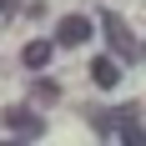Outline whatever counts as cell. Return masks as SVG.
Segmentation results:
<instances>
[{
	"label": "cell",
	"instance_id": "cell-1",
	"mask_svg": "<svg viewBox=\"0 0 146 146\" xmlns=\"http://www.w3.org/2000/svg\"><path fill=\"white\" fill-rule=\"evenodd\" d=\"M101 30H106V40H111V56H116V60H136V56H141V40L131 35V25H126L116 10L101 15Z\"/></svg>",
	"mask_w": 146,
	"mask_h": 146
},
{
	"label": "cell",
	"instance_id": "cell-2",
	"mask_svg": "<svg viewBox=\"0 0 146 146\" xmlns=\"http://www.w3.org/2000/svg\"><path fill=\"white\" fill-rule=\"evenodd\" d=\"M0 126H5V136H15V141H35V136L45 131V121H40L35 106H5Z\"/></svg>",
	"mask_w": 146,
	"mask_h": 146
},
{
	"label": "cell",
	"instance_id": "cell-3",
	"mask_svg": "<svg viewBox=\"0 0 146 146\" xmlns=\"http://www.w3.org/2000/svg\"><path fill=\"white\" fill-rule=\"evenodd\" d=\"M56 40L60 45H86L91 40V20H86V15H66V20L56 25Z\"/></svg>",
	"mask_w": 146,
	"mask_h": 146
},
{
	"label": "cell",
	"instance_id": "cell-4",
	"mask_svg": "<svg viewBox=\"0 0 146 146\" xmlns=\"http://www.w3.org/2000/svg\"><path fill=\"white\" fill-rule=\"evenodd\" d=\"M91 81H96V86H116V81H121L116 56H96V60H91Z\"/></svg>",
	"mask_w": 146,
	"mask_h": 146
},
{
	"label": "cell",
	"instance_id": "cell-5",
	"mask_svg": "<svg viewBox=\"0 0 146 146\" xmlns=\"http://www.w3.org/2000/svg\"><path fill=\"white\" fill-rule=\"evenodd\" d=\"M56 101H60L56 81H35V86H30V106H35V111H40V106H56Z\"/></svg>",
	"mask_w": 146,
	"mask_h": 146
},
{
	"label": "cell",
	"instance_id": "cell-6",
	"mask_svg": "<svg viewBox=\"0 0 146 146\" xmlns=\"http://www.w3.org/2000/svg\"><path fill=\"white\" fill-rule=\"evenodd\" d=\"M20 56H25V66H30V71H40V66H50V40H30Z\"/></svg>",
	"mask_w": 146,
	"mask_h": 146
},
{
	"label": "cell",
	"instance_id": "cell-7",
	"mask_svg": "<svg viewBox=\"0 0 146 146\" xmlns=\"http://www.w3.org/2000/svg\"><path fill=\"white\" fill-rule=\"evenodd\" d=\"M20 5L25 0H0V15H20Z\"/></svg>",
	"mask_w": 146,
	"mask_h": 146
}]
</instances>
